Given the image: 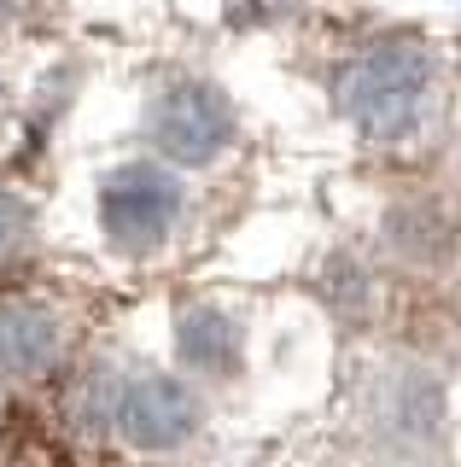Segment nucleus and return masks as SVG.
Listing matches in <instances>:
<instances>
[{
	"label": "nucleus",
	"mask_w": 461,
	"mask_h": 467,
	"mask_svg": "<svg viewBox=\"0 0 461 467\" xmlns=\"http://www.w3.org/2000/svg\"><path fill=\"white\" fill-rule=\"evenodd\" d=\"M432 77H438L432 47H421L415 36H380L374 47H363L339 70V111L368 140L397 146L426 123Z\"/></svg>",
	"instance_id": "1"
},
{
	"label": "nucleus",
	"mask_w": 461,
	"mask_h": 467,
	"mask_svg": "<svg viewBox=\"0 0 461 467\" xmlns=\"http://www.w3.org/2000/svg\"><path fill=\"white\" fill-rule=\"evenodd\" d=\"M181 182L152 158L111 170L99 182V228L123 257H152L169 245V234L181 223Z\"/></svg>",
	"instance_id": "2"
},
{
	"label": "nucleus",
	"mask_w": 461,
	"mask_h": 467,
	"mask_svg": "<svg viewBox=\"0 0 461 467\" xmlns=\"http://www.w3.org/2000/svg\"><path fill=\"white\" fill-rule=\"evenodd\" d=\"M234 140V106L216 82H176L152 106V146L176 164H210Z\"/></svg>",
	"instance_id": "3"
},
{
	"label": "nucleus",
	"mask_w": 461,
	"mask_h": 467,
	"mask_svg": "<svg viewBox=\"0 0 461 467\" xmlns=\"http://www.w3.org/2000/svg\"><path fill=\"white\" fill-rule=\"evenodd\" d=\"M111 427L135 450H176L199 432V398L193 386H181L169 374H128L118 386Z\"/></svg>",
	"instance_id": "4"
},
{
	"label": "nucleus",
	"mask_w": 461,
	"mask_h": 467,
	"mask_svg": "<svg viewBox=\"0 0 461 467\" xmlns=\"http://www.w3.org/2000/svg\"><path fill=\"white\" fill-rule=\"evenodd\" d=\"M59 316L36 298H6L0 304V374L12 379H41L59 362Z\"/></svg>",
	"instance_id": "5"
},
{
	"label": "nucleus",
	"mask_w": 461,
	"mask_h": 467,
	"mask_svg": "<svg viewBox=\"0 0 461 467\" xmlns=\"http://www.w3.org/2000/svg\"><path fill=\"white\" fill-rule=\"evenodd\" d=\"M176 357L193 374H234L240 368V321L216 304H199L176 321Z\"/></svg>",
	"instance_id": "6"
},
{
	"label": "nucleus",
	"mask_w": 461,
	"mask_h": 467,
	"mask_svg": "<svg viewBox=\"0 0 461 467\" xmlns=\"http://www.w3.org/2000/svg\"><path fill=\"white\" fill-rule=\"evenodd\" d=\"M24 240H30V211H24L12 193H0V263L18 252Z\"/></svg>",
	"instance_id": "7"
},
{
	"label": "nucleus",
	"mask_w": 461,
	"mask_h": 467,
	"mask_svg": "<svg viewBox=\"0 0 461 467\" xmlns=\"http://www.w3.org/2000/svg\"><path fill=\"white\" fill-rule=\"evenodd\" d=\"M12 6H18V0H0V18H6V12H12Z\"/></svg>",
	"instance_id": "8"
}]
</instances>
